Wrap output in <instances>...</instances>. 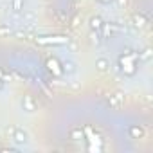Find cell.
<instances>
[{"mask_svg":"<svg viewBox=\"0 0 153 153\" xmlns=\"http://www.w3.org/2000/svg\"><path fill=\"white\" fill-rule=\"evenodd\" d=\"M61 70L67 76H72V74H76V70H78V65H76V61H72V59H63L61 61Z\"/></svg>","mask_w":153,"mask_h":153,"instance_id":"1","label":"cell"},{"mask_svg":"<svg viewBox=\"0 0 153 153\" xmlns=\"http://www.w3.org/2000/svg\"><path fill=\"white\" fill-rule=\"evenodd\" d=\"M13 139H15V142H18V144H27V133L22 130V128H16L15 131H13Z\"/></svg>","mask_w":153,"mask_h":153,"instance_id":"2","label":"cell"},{"mask_svg":"<svg viewBox=\"0 0 153 153\" xmlns=\"http://www.w3.org/2000/svg\"><path fill=\"white\" fill-rule=\"evenodd\" d=\"M103 18L101 16H92L90 18V29L92 31H99V29H103Z\"/></svg>","mask_w":153,"mask_h":153,"instance_id":"3","label":"cell"},{"mask_svg":"<svg viewBox=\"0 0 153 153\" xmlns=\"http://www.w3.org/2000/svg\"><path fill=\"white\" fill-rule=\"evenodd\" d=\"M108 67H110V61H108L106 58H97V59H96V68H97L99 72L108 70Z\"/></svg>","mask_w":153,"mask_h":153,"instance_id":"4","label":"cell"},{"mask_svg":"<svg viewBox=\"0 0 153 153\" xmlns=\"http://www.w3.org/2000/svg\"><path fill=\"white\" fill-rule=\"evenodd\" d=\"M24 6H25L24 0H11V9H13V13H20L24 9Z\"/></svg>","mask_w":153,"mask_h":153,"instance_id":"5","label":"cell"},{"mask_svg":"<svg viewBox=\"0 0 153 153\" xmlns=\"http://www.w3.org/2000/svg\"><path fill=\"white\" fill-rule=\"evenodd\" d=\"M130 135H131V139H140L144 135V131L140 126H130Z\"/></svg>","mask_w":153,"mask_h":153,"instance_id":"6","label":"cell"},{"mask_svg":"<svg viewBox=\"0 0 153 153\" xmlns=\"http://www.w3.org/2000/svg\"><path fill=\"white\" fill-rule=\"evenodd\" d=\"M22 106H24V110H25V112H34V103H33V99H31V97H24Z\"/></svg>","mask_w":153,"mask_h":153,"instance_id":"7","label":"cell"},{"mask_svg":"<svg viewBox=\"0 0 153 153\" xmlns=\"http://www.w3.org/2000/svg\"><path fill=\"white\" fill-rule=\"evenodd\" d=\"M70 137H72L74 140H79V139L85 137V133H83L81 128H72V130H70Z\"/></svg>","mask_w":153,"mask_h":153,"instance_id":"8","label":"cell"}]
</instances>
